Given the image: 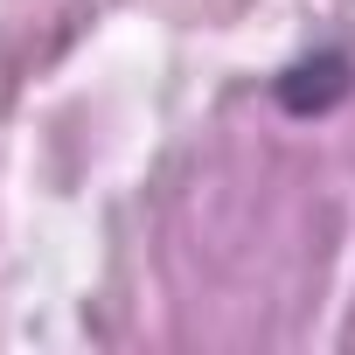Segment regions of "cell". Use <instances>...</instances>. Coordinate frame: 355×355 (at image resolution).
I'll list each match as a JSON object with an SVG mask.
<instances>
[{
	"label": "cell",
	"instance_id": "6da1fadb",
	"mask_svg": "<svg viewBox=\"0 0 355 355\" xmlns=\"http://www.w3.org/2000/svg\"><path fill=\"white\" fill-rule=\"evenodd\" d=\"M341 91H348V56H341V49H327V56H313V63H293V70L279 77V105L300 112V119H306V112H327Z\"/></svg>",
	"mask_w": 355,
	"mask_h": 355
}]
</instances>
